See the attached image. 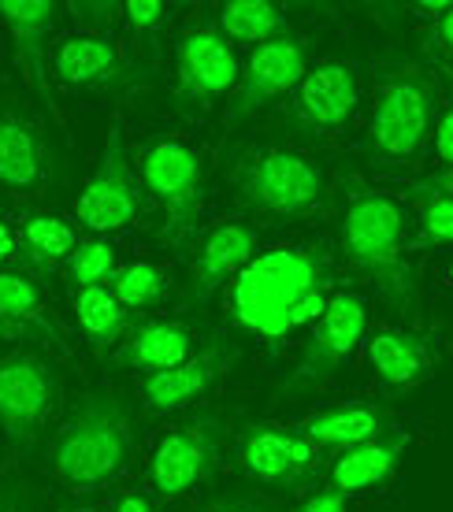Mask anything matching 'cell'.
<instances>
[{
    "label": "cell",
    "mask_w": 453,
    "mask_h": 512,
    "mask_svg": "<svg viewBox=\"0 0 453 512\" xmlns=\"http://www.w3.org/2000/svg\"><path fill=\"white\" fill-rule=\"evenodd\" d=\"M205 512H272L264 501L257 498H249V494H231V498H220V501H212Z\"/></svg>",
    "instance_id": "cell-34"
},
{
    "label": "cell",
    "mask_w": 453,
    "mask_h": 512,
    "mask_svg": "<svg viewBox=\"0 0 453 512\" xmlns=\"http://www.w3.org/2000/svg\"><path fill=\"white\" fill-rule=\"evenodd\" d=\"M15 331H8V327H4V323H0V338H12Z\"/></svg>",
    "instance_id": "cell-40"
},
{
    "label": "cell",
    "mask_w": 453,
    "mask_h": 512,
    "mask_svg": "<svg viewBox=\"0 0 453 512\" xmlns=\"http://www.w3.org/2000/svg\"><path fill=\"white\" fill-rule=\"evenodd\" d=\"M78 512H101V509H78Z\"/></svg>",
    "instance_id": "cell-41"
},
{
    "label": "cell",
    "mask_w": 453,
    "mask_h": 512,
    "mask_svg": "<svg viewBox=\"0 0 453 512\" xmlns=\"http://www.w3.org/2000/svg\"><path fill=\"white\" fill-rule=\"evenodd\" d=\"M0 323L8 331H41L60 342V323L49 305V294L26 268L0 271Z\"/></svg>",
    "instance_id": "cell-24"
},
{
    "label": "cell",
    "mask_w": 453,
    "mask_h": 512,
    "mask_svg": "<svg viewBox=\"0 0 453 512\" xmlns=\"http://www.w3.org/2000/svg\"><path fill=\"white\" fill-rule=\"evenodd\" d=\"M431 38H435V45H439L446 56H453V4L439 15V23H435V34H431Z\"/></svg>",
    "instance_id": "cell-35"
},
{
    "label": "cell",
    "mask_w": 453,
    "mask_h": 512,
    "mask_svg": "<svg viewBox=\"0 0 453 512\" xmlns=\"http://www.w3.org/2000/svg\"><path fill=\"white\" fill-rule=\"evenodd\" d=\"M439 90L416 64H394L376 78L364 149L379 164H416L435 130Z\"/></svg>",
    "instance_id": "cell-4"
},
{
    "label": "cell",
    "mask_w": 453,
    "mask_h": 512,
    "mask_svg": "<svg viewBox=\"0 0 453 512\" xmlns=\"http://www.w3.org/2000/svg\"><path fill=\"white\" fill-rule=\"evenodd\" d=\"M409 201L416 205L424 238L435 245H453V197L424 190L420 182H413V186H409Z\"/></svg>",
    "instance_id": "cell-30"
},
{
    "label": "cell",
    "mask_w": 453,
    "mask_h": 512,
    "mask_svg": "<svg viewBox=\"0 0 453 512\" xmlns=\"http://www.w3.org/2000/svg\"><path fill=\"white\" fill-rule=\"evenodd\" d=\"M368 327V312L357 294H335L331 305L324 308V316L312 323L309 338L301 346V357L294 364V372L286 375L279 386V401H298V397L312 394L335 379L346 364L353 360L357 346Z\"/></svg>",
    "instance_id": "cell-7"
},
{
    "label": "cell",
    "mask_w": 453,
    "mask_h": 512,
    "mask_svg": "<svg viewBox=\"0 0 453 512\" xmlns=\"http://www.w3.org/2000/svg\"><path fill=\"white\" fill-rule=\"evenodd\" d=\"M49 182V145L38 119L12 97H0V190L12 197H38Z\"/></svg>",
    "instance_id": "cell-15"
},
{
    "label": "cell",
    "mask_w": 453,
    "mask_h": 512,
    "mask_svg": "<svg viewBox=\"0 0 453 512\" xmlns=\"http://www.w3.org/2000/svg\"><path fill=\"white\" fill-rule=\"evenodd\" d=\"M435 153H439L442 164L453 167V97L446 104V112L439 116V123H435Z\"/></svg>",
    "instance_id": "cell-32"
},
{
    "label": "cell",
    "mask_w": 453,
    "mask_h": 512,
    "mask_svg": "<svg viewBox=\"0 0 453 512\" xmlns=\"http://www.w3.org/2000/svg\"><path fill=\"white\" fill-rule=\"evenodd\" d=\"M175 75H179L175 97H179L182 108L186 112H205L212 101H220L231 90H238L242 67H238V56H234V49L227 45L220 30L194 26L179 41Z\"/></svg>",
    "instance_id": "cell-11"
},
{
    "label": "cell",
    "mask_w": 453,
    "mask_h": 512,
    "mask_svg": "<svg viewBox=\"0 0 453 512\" xmlns=\"http://www.w3.org/2000/svg\"><path fill=\"white\" fill-rule=\"evenodd\" d=\"M361 108V82L357 67L346 60H324L305 71L294 90L290 119L305 134H338L346 130Z\"/></svg>",
    "instance_id": "cell-14"
},
{
    "label": "cell",
    "mask_w": 453,
    "mask_h": 512,
    "mask_svg": "<svg viewBox=\"0 0 453 512\" xmlns=\"http://www.w3.org/2000/svg\"><path fill=\"white\" fill-rule=\"evenodd\" d=\"M108 290H112L119 305L130 312V308L156 305V301L164 297V290H168V279H164V271L156 268V264H149V260H134L127 268H116Z\"/></svg>",
    "instance_id": "cell-28"
},
{
    "label": "cell",
    "mask_w": 453,
    "mask_h": 512,
    "mask_svg": "<svg viewBox=\"0 0 453 512\" xmlns=\"http://www.w3.org/2000/svg\"><path fill=\"white\" fill-rule=\"evenodd\" d=\"M19 249V227H12L8 219L0 216V264Z\"/></svg>",
    "instance_id": "cell-36"
},
{
    "label": "cell",
    "mask_w": 453,
    "mask_h": 512,
    "mask_svg": "<svg viewBox=\"0 0 453 512\" xmlns=\"http://www.w3.org/2000/svg\"><path fill=\"white\" fill-rule=\"evenodd\" d=\"M298 512H346V498L338 494V490H316V494H309V498L301 501Z\"/></svg>",
    "instance_id": "cell-33"
},
{
    "label": "cell",
    "mask_w": 453,
    "mask_h": 512,
    "mask_svg": "<svg viewBox=\"0 0 453 512\" xmlns=\"http://www.w3.org/2000/svg\"><path fill=\"white\" fill-rule=\"evenodd\" d=\"M19 249L34 268H52L78 249V234L64 216L52 212H34L19 227Z\"/></svg>",
    "instance_id": "cell-26"
},
{
    "label": "cell",
    "mask_w": 453,
    "mask_h": 512,
    "mask_svg": "<svg viewBox=\"0 0 453 512\" xmlns=\"http://www.w3.org/2000/svg\"><path fill=\"white\" fill-rule=\"evenodd\" d=\"M338 249L364 282L405 320L420 316V264L409 249L402 205L390 193L353 179L338 201Z\"/></svg>",
    "instance_id": "cell-2"
},
{
    "label": "cell",
    "mask_w": 453,
    "mask_h": 512,
    "mask_svg": "<svg viewBox=\"0 0 453 512\" xmlns=\"http://www.w3.org/2000/svg\"><path fill=\"white\" fill-rule=\"evenodd\" d=\"M238 360V346L227 338H216L201 346L190 360H182L168 372H153L142 379V401L149 412H175L186 409L190 401L205 397L212 386L220 383V375Z\"/></svg>",
    "instance_id": "cell-18"
},
{
    "label": "cell",
    "mask_w": 453,
    "mask_h": 512,
    "mask_svg": "<svg viewBox=\"0 0 453 512\" xmlns=\"http://www.w3.org/2000/svg\"><path fill=\"white\" fill-rule=\"evenodd\" d=\"M335 290L327 249L309 242H279L249 260L227 286V320L268 349H279L301 327L324 316Z\"/></svg>",
    "instance_id": "cell-1"
},
{
    "label": "cell",
    "mask_w": 453,
    "mask_h": 512,
    "mask_svg": "<svg viewBox=\"0 0 453 512\" xmlns=\"http://www.w3.org/2000/svg\"><path fill=\"white\" fill-rule=\"evenodd\" d=\"M197 353V334L194 327H186L179 320H149L138 323L134 331H127V338L119 342V349L112 353L116 368L127 372H168L182 360H190Z\"/></svg>",
    "instance_id": "cell-19"
},
{
    "label": "cell",
    "mask_w": 453,
    "mask_h": 512,
    "mask_svg": "<svg viewBox=\"0 0 453 512\" xmlns=\"http://www.w3.org/2000/svg\"><path fill=\"white\" fill-rule=\"evenodd\" d=\"M368 364L390 390H409L435 372L428 338L398 327H379L368 334Z\"/></svg>",
    "instance_id": "cell-22"
},
{
    "label": "cell",
    "mask_w": 453,
    "mask_h": 512,
    "mask_svg": "<svg viewBox=\"0 0 453 512\" xmlns=\"http://www.w3.org/2000/svg\"><path fill=\"white\" fill-rule=\"evenodd\" d=\"M220 30L223 38L246 41V45H264V41L286 38V15L268 4V0H231L220 8Z\"/></svg>",
    "instance_id": "cell-27"
},
{
    "label": "cell",
    "mask_w": 453,
    "mask_h": 512,
    "mask_svg": "<svg viewBox=\"0 0 453 512\" xmlns=\"http://www.w3.org/2000/svg\"><path fill=\"white\" fill-rule=\"evenodd\" d=\"M405 446H409V435H402L394 427L383 438H372L364 446L346 449L335 461V468H331V490H338L342 498H353V494H364V490L387 483L394 468H398V461H402Z\"/></svg>",
    "instance_id": "cell-23"
},
{
    "label": "cell",
    "mask_w": 453,
    "mask_h": 512,
    "mask_svg": "<svg viewBox=\"0 0 453 512\" xmlns=\"http://www.w3.org/2000/svg\"><path fill=\"white\" fill-rule=\"evenodd\" d=\"M223 449V420L216 412H201L175 423L160 435L149 461V483L156 498H182L216 468Z\"/></svg>",
    "instance_id": "cell-10"
},
{
    "label": "cell",
    "mask_w": 453,
    "mask_h": 512,
    "mask_svg": "<svg viewBox=\"0 0 453 512\" xmlns=\"http://www.w3.org/2000/svg\"><path fill=\"white\" fill-rule=\"evenodd\" d=\"M142 190L164 212V234L179 242L197 227L201 201H205V164L190 141L156 138L142 149L138 160Z\"/></svg>",
    "instance_id": "cell-6"
},
{
    "label": "cell",
    "mask_w": 453,
    "mask_h": 512,
    "mask_svg": "<svg viewBox=\"0 0 453 512\" xmlns=\"http://www.w3.org/2000/svg\"><path fill=\"white\" fill-rule=\"evenodd\" d=\"M305 71H309V56H305V45L298 38L286 34V38L257 45L249 52L242 78H238V90H234V101L223 116V127H234L242 119L257 116L260 108L279 101L283 93H294Z\"/></svg>",
    "instance_id": "cell-13"
},
{
    "label": "cell",
    "mask_w": 453,
    "mask_h": 512,
    "mask_svg": "<svg viewBox=\"0 0 453 512\" xmlns=\"http://www.w3.org/2000/svg\"><path fill=\"white\" fill-rule=\"evenodd\" d=\"M234 193L257 216L301 219L324 205L327 179L305 149L253 145L234 164Z\"/></svg>",
    "instance_id": "cell-5"
},
{
    "label": "cell",
    "mask_w": 453,
    "mask_h": 512,
    "mask_svg": "<svg viewBox=\"0 0 453 512\" xmlns=\"http://www.w3.org/2000/svg\"><path fill=\"white\" fill-rule=\"evenodd\" d=\"M420 186H424V190H435V193H446V197H453V167H446L442 175L420 179Z\"/></svg>",
    "instance_id": "cell-39"
},
{
    "label": "cell",
    "mask_w": 453,
    "mask_h": 512,
    "mask_svg": "<svg viewBox=\"0 0 453 512\" xmlns=\"http://www.w3.org/2000/svg\"><path fill=\"white\" fill-rule=\"evenodd\" d=\"M60 401V372L49 360L19 349L0 357V431L26 449L41 435Z\"/></svg>",
    "instance_id": "cell-9"
},
{
    "label": "cell",
    "mask_w": 453,
    "mask_h": 512,
    "mask_svg": "<svg viewBox=\"0 0 453 512\" xmlns=\"http://www.w3.org/2000/svg\"><path fill=\"white\" fill-rule=\"evenodd\" d=\"M116 275V249L108 242H82L75 253L67 256V282L71 290H90V286H104V279Z\"/></svg>",
    "instance_id": "cell-29"
},
{
    "label": "cell",
    "mask_w": 453,
    "mask_h": 512,
    "mask_svg": "<svg viewBox=\"0 0 453 512\" xmlns=\"http://www.w3.org/2000/svg\"><path fill=\"white\" fill-rule=\"evenodd\" d=\"M390 427V412L376 401H346V405H331L320 409L316 416L305 420L301 435L309 438L316 449H353L364 446L372 438H383Z\"/></svg>",
    "instance_id": "cell-21"
},
{
    "label": "cell",
    "mask_w": 453,
    "mask_h": 512,
    "mask_svg": "<svg viewBox=\"0 0 453 512\" xmlns=\"http://www.w3.org/2000/svg\"><path fill=\"white\" fill-rule=\"evenodd\" d=\"M168 4H160V0H130L123 4V15H127V23L134 30H156V26H164L168 19Z\"/></svg>",
    "instance_id": "cell-31"
},
{
    "label": "cell",
    "mask_w": 453,
    "mask_h": 512,
    "mask_svg": "<svg viewBox=\"0 0 453 512\" xmlns=\"http://www.w3.org/2000/svg\"><path fill=\"white\" fill-rule=\"evenodd\" d=\"M138 435L127 401L116 390H93L71 405L49 446V472L71 494L116 483L134 457Z\"/></svg>",
    "instance_id": "cell-3"
},
{
    "label": "cell",
    "mask_w": 453,
    "mask_h": 512,
    "mask_svg": "<svg viewBox=\"0 0 453 512\" xmlns=\"http://www.w3.org/2000/svg\"><path fill=\"white\" fill-rule=\"evenodd\" d=\"M316 464H320V449L301 431H286L279 423H257L242 438V468L264 487H298L316 472Z\"/></svg>",
    "instance_id": "cell-16"
},
{
    "label": "cell",
    "mask_w": 453,
    "mask_h": 512,
    "mask_svg": "<svg viewBox=\"0 0 453 512\" xmlns=\"http://www.w3.org/2000/svg\"><path fill=\"white\" fill-rule=\"evenodd\" d=\"M56 15L60 4L52 0H0V23L8 26L12 38V52L19 60L30 93L38 97L56 127H64L60 104H56V90H52V64H49V41L56 30Z\"/></svg>",
    "instance_id": "cell-12"
},
{
    "label": "cell",
    "mask_w": 453,
    "mask_h": 512,
    "mask_svg": "<svg viewBox=\"0 0 453 512\" xmlns=\"http://www.w3.org/2000/svg\"><path fill=\"white\" fill-rule=\"evenodd\" d=\"M75 219L90 234H112L130 227L142 216V179L130 164L127 134L119 123L108 127L101 160L93 167V175L75 197Z\"/></svg>",
    "instance_id": "cell-8"
},
{
    "label": "cell",
    "mask_w": 453,
    "mask_h": 512,
    "mask_svg": "<svg viewBox=\"0 0 453 512\" xmlns=\"http://www.w3.org/2000/svg\"><path fill=\"white\" fill-rule=\"evenodd\" d=\"M257 256V231L242 219H223L197 238L190 256V279H186V301L201 305L208 297L231 286L234 275Z\"/></svg>",
    "instance_id": "cell-17"
},
{
    "label": "cell",
    "mask_w": 453,
    "mask_h": 512,
    "mask_svg": "<svg viewBox=\"0 0 453 512\" xmlns=\"http://www.w3.org/2000/svg\"><path fill=\"white\" fill-rule=\"evenodd\" d=\"M75 316L82 334H86V342L101 357H108V349L127 338V308L119 305L108 286L75 290Z\"/></svg>",
    "instance_id": "cell-25"
},
{
    "label": "cell",
    "mask_w": 453,
    "mask_h": 512,
    "mask_svg": "<svg viewBox=\"0 0 453 512\" xmlns=\"http://www.w3.org/2000/svg\"><path fill=\"white\" fill-rule=\"evenodd\" d=\"M52 75L78 90L116 86L123 82V56L104 34H67L52 52Z\"/></svg>",
    "instance_id": "cell-20"
},
{
    "label": "cell",
    "mask_w": 453,
    "mask_h": 512,
    "mask_svg": "<svg viewBox=\"0 0 453 512\" xmlns=\"http://www.w3.org/2000/svg\"><path fill=\"white\" fill-rule=\"evenodd\" d=\"M112 512H156V509H153V501L145 498V494H138V490H134V494H123Z\"/></svg>",
    "instance_id": "cell-38"
},
{
    "label": "cell",
    "mask_w": 453,
    "mask_h": 512,
    "mask_svg": "<svg viewBox=\"0 0 453 512\" xmlns=\"http://www.w3.org/2000/svg\"><path fill=\"white\" fill-rule=\"evenodd\" d=\"M0 512H26L23 487H15V483H4V487H0Z\"/></svg>",
    "instance_id": "cell-37"
}]
</instances>
